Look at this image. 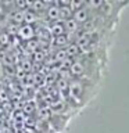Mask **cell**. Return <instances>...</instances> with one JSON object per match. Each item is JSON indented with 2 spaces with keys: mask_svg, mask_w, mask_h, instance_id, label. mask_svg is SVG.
I'll return each mask as SVG.
<instances>
[{
  "mask_svg": "<svg viewBox=\"0 0 129 133\" xmlns=\"http://www.w3.org/2000/svg\"><path fill=\"white\" fill-rule=\"evenodd\" d=\"M17 36L20 37V39H22V40H32L33 37L36 36V29H33L32 25H21L20 29H18V33H17Z\"/></svg>",
  "mask_w": 129,
  "mask_h": 133,
  "instance_id": "obj_1",
  "label": "cell"
},
{
  "mask_svg": "<svg viewBox=\"0 0 129 133\" xmlns=\"http://www.w3.org/2000/svg\"><path fill=\"white\" fill-rule=\"evenodd\" d=\"M50 33H51V36H53V37L67 35L65 26H64V22H62V21H58V22L51 24V25H50Z\"/></svg>",
  "mask_w": 129,
  "mask_h": 133,
  "instance_id": "obj_2",
  "label": "cell"
},
{
  "mask_svg": "<svg viewBox=\"0 0 129 133\" xmlns=\"http://www.w3.org/2000/svg\"><path fill=\"white\" fill-rule=\"evenodd\" d=\"M37 21V14L32 10H27L24 11V22L25 25H32Z\"/></svg>",
  "mask_w": 129,
  "mask_h": 133,
  "instance_id": "obj_3",
  "label": "cell"
},
{
  "mask_svg": "<svg viewBox=\"0 0 129 133\" xmlns=\"http://www.w3.org/2000/svg\"><path fill=\"white\" fill-rule=\"evenodd\" d=\"M10 42H11V36L8 35L6 31L0 33V44H2V46H6V44H10Z\"/></svg>",
  "mask_w": 129,
  "mask_h": 133,
  "instance_id": "obj_4",
  "label": "cell"
},
{
  "mask_svg": "<svg viewBox=\"0 0 129 133\" xmlns=\"http://www.w3.org/2000/svg\"><path fill=\"white\" fill-rule=\"evenodd\" d=\"M27 47H28V50H31V51H35V50L39 49V40H37V39H32V40H29Z\"/></svg>",
  "mask_w": 129,
  "mask_h": 133,
  "instance_id": "obj_5",
  "label": "cell"
},
{
  "mask_svg": "<svg viewBox=\"0 0 129 133\" xmlns=\"http://www.w3.org/2000/svg\"><path fill=\"white\" fill-rule=\"evenodd\" d=\"M2 49H3V46H2V44H0V50H2Z\"/></svg>",
  "mask_w": 129,
  "mask_h": 133,
  "instance_id": "obj_6",
  "label": "cell"
}]
</instances>
